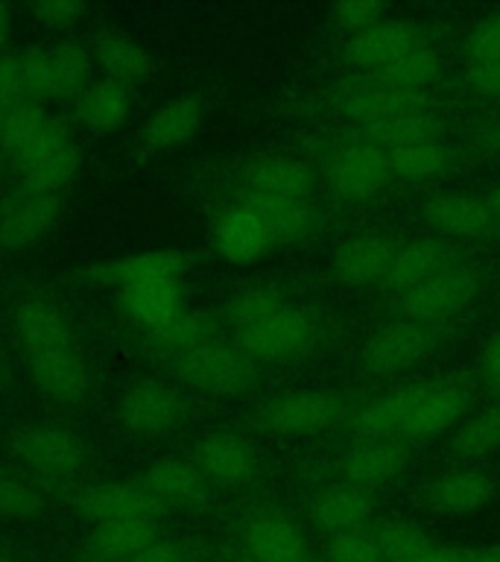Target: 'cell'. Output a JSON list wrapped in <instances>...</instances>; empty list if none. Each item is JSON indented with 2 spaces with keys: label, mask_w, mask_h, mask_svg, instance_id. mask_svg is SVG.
Segmentation results:
<instances>
[{
  "label": "cell",
  "mask_w": 500,
  "mask_h": 562,
  "mask_svg": "<svg viewBox=\"0 0 500 562\" xmlns=\"http://www.w3.org/2000/svg\"><path fill=\"white\" fill-rule=\"evenodd\" d=\"M468 395L454 384H407L375 402L363 404L351 416L349 428L354 439H389V442H424L436 439L463 422Z\"/></svg>",
  "instance_id": "obj_1"
},
{
  "label": "cell",
  "mask_w": 500,
  "mask_h": 562,
  "mask_svg": "<svg viewBox=\"0 0 500 562\" xmlns=\"http://www.w3.org/2000/svg\"><path fill=\"white\" fill-rule=\"evenodd\" d=\"M302 562H325V560H316L314 553H307V557H305V560H302Z\"/></svg>",
  "instance_id": "obj_62"
},
{
  "label": "cell",
  "mask_w": 500,
  "mask_h": 562,
  "mask_svg": "<svg viewBox=\"0 0 500 562\" xmlns=\"http://www.w3.org/2000/svg\"><path fill=\"white\" fill-rule=\"evenodd\" d=\"M129 562H191V548L173 536H158L144 551Z\"/></svg>",
  "instance_id": "obj_51"
},
{
  "label": "cell",
  "mask_w": 500,
  "mask_h": 562,
  "mask_svg": "<svg viewBox=\"0 0 500 562\" xmlns=\"http://www.w3.org/2000/svg\"><path fill=\"white\" fill-rule=\"evenodd\" d=\"M65 217V193L15 188L0 202V249L24 252L44 244Z\"/></svg>",
  "instance_id": "obj_8"
},
{
  "label": "cell",
  "mask_w": 500,
  "mask_h": 562,
  "mask_svg": "<svg viewBox=\"0 0 500 562\" xmlns=\"http://www.w3.org/2000/svg\"><path fill=\"white\" fill-rule=\"evenodd\" d=\"M12 337L21 358H38L77 346V331L59 305L50 299H24L12 311Z\"/></svg>",
  "instance_id": "obj_16"
},
{
  "label": "cell",
  "mask_w": 500,
  "mask_h": 562,
  "mask_svg": "<svg viewBox=\"0 0 500 562\" xmlns=\"http://www.w3.org/2000/svg\"><path fill=\"white\" fill-rule=\"evenodd\" d=\"M459 562H500V548H465L459 551Z\"/></svg>",
  "instance_id": "obj_56"
},
{
  "label": "cell",
  "mask_w": 500,
  "mask_h": 562,
  "mask_svg": "<svg viewBox=\"0 0 500 562\" xmlns=\"http://www.w3.org/2000/svg\"><path fill=\"white\" fill-rule=\"evenodd\" d=\"M442 132H445L442 117L433 109H421V112L398 114L393 121L363 126V130H357V138L377 144V147L389 153V149L421 144V140H442Z\"/></svg>",
  "instance_id": "obj_35"
},
{
  "label": "cell",
  "mask_w": 500,
  "mask_h": 562,
  "mask_svg": "<svg viewBox=\"0 0 500 562\" xmlns=\"http://www.w3.org/2000/svg\"><path fill=\"white\" fill-rule=\"evenodd\" d=\"M121 307L126 311L132 323L144 325V328H158L167 319H173L182 305V288L179 281H144V284H132L121 290Z\"/></svg>",
  "instance_id": "obj_34"
},
{
  "label": "cell",
  "mask_w": 500,
  "mask_h": 562,
  "mask_svg": "<svg viewBox=\"0 0 500 562\" xmlns=\"http://www.w3.org/2000/svg\"><path fill=\"white\" fill-rule=\"evenodd\" d=\"M410 465V446L389 439H357L342 457V483L363 492L380 490L395 477H401Z\"/></svg>",
  "instance_id": "obj_23"
},
{
  "label": "cell",
  "mask_w": 500,
  "mask_h": 562,
  "mask_svg": "<svg viewBox=\"0 0 500 562\" xmlns=\"http://www.w3.org/2000/svg\"><path fill=\"white\" fill-rule=\"evenodd\" d=\"M477 140H480L486 149H491V153H500V117L486 123V126L477 132Z\"/></svg>",
  "instance_id": "obj_57"
},
{
  "label": "cell",
  "mask_w": 500,
  "mask_h": 562,
  "mask_svg": "<svg viewBox=\"0 0 500 562\" xmlns=\"http://www.w3.org/2000/svg\"><path fill=\"white\" fill-rule=\"evenodd\" d=\"M480 290V276L468 267H454L433 276V279L412 284L398 293V314L401 319L421 325H439L468 307Z\"/></svg>",
  "instance_id": "obj_10"
},
{
  "label": "cell",
  "mask_w": 500,
  "mask_h": 562,
  "mask_svg": "<svg viewBox=\"0 0 500 562\" xmlns=\"http://www.w3.org/2000/svg\"><path fill=\"white\" fill-rule=\"evenodd\" d=\"M349 416V402L337 390H289L254 407V425L279 437L319 434Z\"/></svg>",
  "instance_id": "obj_5"
},
{
  "label": "cell",
  "mask_w": 500,
  "mask_h": 562,
  "mask_svg": "<svg viewBox=\"0 0 500 562\" xmlns=\"http://www.w3.org/2000/svg\"><path fill=\"white\" fill-rule=\"evenodd\" d=\"M24 65L26 88L33 103L44 105L56 97H73L91 82L94 74V59L86 42H79L73 35H56L50 42L35 44L26 53H21Z\"/></svg>",
  "instance_id": "obj_3"
},
{
  "label": "cell",
  "mask_w": 500,
  "mask_h": 562,
  "mask_svg": "<svg viewBox=\"0 0 500 562\" xmlns=\"http://www.w3.org/2000/svg\"><path fill=\"white\" fill-rule=\"evenodd\" d=\"M240 548L249 562H302L307 557V536L296 518L263 509L246 518Z\"/></svg>",
  "instance_id": "obj_18"
},
{
  "label": "cell",
  "mask_w": 500,
  "mask_h": 562,
  "mask_svg": "<svg viewBox=\"0 0 500 562\" xmlns=\"http://www.w3.org/2000/svg\"><path fill=\"white\" fill-rule=\"evenodd\" d=\"M454 267H459V249L451 240H445V237H419V240L398 246L384 288L393 290V293H401L412 284L433 279L439 272L454 270Z\"/></svg>",
  "instance_id": "obj_30"
},
{
  "label": "cell",
  "mask_w": 500,
  "mask_h": 562,
  "mask_svg": "<svg viewBox=\"0 0 500 562\" xmlns=\"http://www.w3.org/2000/svg\"><path fill=\"white\" fill-rule=\"evenodd\" d=\"M281 305H287V302L275 290L246 288L237 296H231V302L226 305V316L231 328H240V325H249L254 319H261V316L272 314V311H279Z\"/></svg>",
  "instance_id": "obj_46"
},
{
  "label": "cell",
  "mask_w": 500,
  "mask_h": 562,
  "mask_svg": "<svg viewBox=\"0 0 500 562\" xmlns=\"http://www.w3.org/2000/svg\"><path fill=\"white\" fill-rule=\"evenodd\" d=\"M325 179L340 200L366 202L384 191L393 179L389 153L363 138L342 140L325 153Z\"/></svg>",
  "instance_id": "obj_7"
},
{
  "label": "cell",
  "mask_w": 500,
  "mask_h": 562,
  "mask_svg": "<svg viewBox=\"0 0 500 562\" xmlns=\"http://www.w3.org/2000/svg\"><path fill=\"white\" fill-rule=\"evenodd\" d=\"M138 483L161 509H200L208 504L214 490L200 469L182 457H161L149 463Z\"/></svg>",
  "instance_id": "obj_22"
},
{
  "label": "cell",
  "mask_w": 500,
  "mask_h": 562,
  "mask_svg": "<svg viewBox=\"0 0 500 562\" xmlns=\"http://www.w3.org/2000/svg\"><path fill=\"white\" fill-rule=\"evenodd\" d=\"M132 109H135V91L117 86L112 79L94 77L73 100L70 112L79 126H86L94 135H109L126 126Z\"/></svg>",
  "instance_id": "obj_29"
},
{
  "label": "cell",
  "mask_w": 500,
  "mask_h": 562,
  "mask_svg": "<svg viewBox=\"0 0 500 562\" xmlns=\"http://www.w3.org/2000/svg\"><path fill=\"white\" fill-rule=\"evenodd\" d=\"M465 82H468V88H471L474 94L489 97V100H500V61L465 68Z\"/></svg>",
  "instance_id": "obj_52"
},
{
  "label": "cell",
  "mask_w": 500,
  "mask_h": 562,
  "mask_svg": "<svg viewBox=\"0 0 500 562\" xmlns=\"http://www.w3.org/2000/svg\"><path fill=\"white\" fill-rule=\"evenodd\" d=\"M0 562H15V560H12V557H9V553L0 551Z\"/></svg>",
  "instance_id": "obj_61"
},
{
  "label": "cell",
  "mask_w": 500,
  "mask_h": 562,
  "mask_svg": "<svg viewBox=\"0 0 500 562\" xmlns=\"http://www.w3.org/2000/svg\"><path fill=\"white\" fill-rule=\"evenodd\" d=\"M12 451L18 463L44 481H73L86 472V442L56 422H26L12 434Z\"/></svg>",
  "instance_id": "obj_6"
},
{
  "label": "cell",
  "mask_w": 500,
  "mask_h": 562,
  "mask_svg": "<svg viewBox=\"0 0 500 562\" xmlns=\"http://www.w3.org/2000/svg\"><path fill=\"white\" fill-rule=\"evenodd\" d=\"M79 167H82V147L70 144V147L59 149L56 156L44 158L42 165L30 167L21 176H15V179L21 188H30V191L65 193V188L77 179Z\"/></svg>",
  "instance_id": "obj_40"
},
{
  "label": "cell",
  "mask_w": 500,
  "mask_h": 562,
  "mask_svg": "<svg viewBox=\"0 0 500 562\" xmlns=\"http://www.w3.org/2000/svg\"><path fill=\"white\" fill-rule=\"evenodd\" d=\"M211 235H214V246L219 249V255L231 263L258 261L272 246L261 220L254 217L252 211H246L243 205H237V202L219 211Z\"/></svg>",
  "instance_id": "obj_32"
},
{
  "label": "cell",
  "mask_w": 500,
  "mask_h": 562,
  "mask_svg": "<svg viewBox=\"0 0 500 562\" xmlns=\"http://www.w3.org/2000/svg\"><path fill=\"white\" fill-rule=\"evenodd\" d=\"M53 114H47V109L38 103H24L18 105V109H9L7 112V126H3V147L0 153L7 156L12 149H18L21 144L38 135V132L50 123Z\"/></svg>",
  "instance_id": "obj_47"
},
{
  "label": "cell",
  "mask_w": 500,
  "mask_h": 562,
  "mask_svg": "<svg viewBox=\"0 0 500 562\" xmlns=\"http://www.w3.org/2000/svg\"><path fill=\"white\" fill-rule=\"evenodd\" d=\"M24 367L35 390L56 404L73 407V404L86 402V395L91 393V367H88L79 342L68 349L50 351V355L26 358Z\"/></svg>",
  "instance_id": "obj_17"
},
{
  "label": "cell",
  "mask_w": 500,
  "mask_h": 562,
  "mask_svg": "<svg viewBox=\"0 0 500 562\" xmlns=\"http://www.w3.org/2000/svg\"><path fill=\"white\" fill-rule=\"evenodd\" d=\"M319 340V323L296 305H281L279 311L240 325L231 342L252 360L254 367H284L310 355Z\"/></svg>",
  "instance_id": "obj_2"
},
{
  "label": "cell",
  "mask_w": 500,
  "mask_h": 562,
  "mask_svg": "<svg viewBox=\"0 0 500 562\" xmlns=\"http://www.w3.org/2000/svg\"><path fill=\"white\" fill-rule=\"evenodd\" d=\"M442 346V328L439 325H421L401 319L389 325L384 331H377L366 342L363 351V367L372 375H398L407 372Z\"/></svg>",
  "instance_id": "obj_12"
},
{
  "label": "cell",
  "mask_w": 500,
  "mask_h": 562,
  "mask_svg": "<svg viewBox=\"0 0 500 562\" xmlns=\"http://www.w3.org/2000/svg\"><path fill=\"white\" fill-rule=\"evenodd\" d=\"M325 562H386L380 544H377L372 527L354 530V533H342L325 539L322 548Z\"/></svg>",
  "instance_id": "obj_44"
},
{
  "label": "cell",
  "mask_w": 500,
  "mask_h": 562,
  "mask_svg": "<svg viewBox=\"0 0 500 562\" xmlns=\"http://www.w3.org/2000/svg\"><path fill=\"white\" fill-rule=\"evenodd\" d=\"M372 533H375L386 562L410 560L416 553L433 548V536H430L428 527H421L419 521L386 518V521H375V525H372Z\"/></svg>",
  "instance_id": "obj_41"
},
{
  "label": "cell",
  "mask_w": 500,
  "mask_h": 562,
  "mask_svg": "<svg viewBox=\"0 0 500 562\" xmlns=\"http://www.w3.org/2000/svg\"><path fill=\"white\" fill-rule=\"evenodd\" d=\"M12 24H15V9L0 3V56L9 53V38H12Z\"/></svg>",
  "instance_id": "obj_55"
},
{
  "label": "cell",
  "mask_w": 500,
  "mask_h": 562,
  "mask_svg": "<svg viewBox=\"0 0 500 562\" xmlns=\"http://www.w3.org/2000/svg\"><path fill=\"white\" fill-rule=\"evenodd\" d=\"M3 126H7V112L0 109V147H3Z\"/></svg>",
  "instance_id": "obj_60"
},
{
  "label": "cell",
  "mask_w": 500,
  "mask_h": 562,
  "mask_svg": "<svg viewBox=\"0 0 500 562\" xmlns=\"http://www.w3.org/2000/svg\"><path fill=\"white\" fill-rule=\"evenodd\" d=\"M486 202H489V211H491V217H495V226L500 228V184L489 193V196H486Z\"/></svg>",
  "instance_id": "obj_59"
},
{
  "label": "cell",
  "mask_w": 500,
  "mask_h": 562,
  "mask_svg": "<svg viewBox=\"0 0 500 562\" xmlns=\"http://www.w3.org/2000/svg\"><path fill=\"white\" fill-rule=\"evenodd\" d=\"M161 536V525L152 518H135V521H109L94 525L88 533V557L94 562H129L135 560L149 542Z\"/></svg>",
  "instance_id": "obj_33"
},
{
  "label": "cell",
  "mask_w": 500,
  "mask_h": 562,
  "mask_svg": "<svg viewBox=\"0 0 500 562\" xmlns=\"http://www.w3.org/2000/svg\"><path fill=\"white\" fill-rule=\"evenodd\" d=\"M214 337V328L202 314H193V311H179L173 319H167L158 328H149L147 342L156 351L167 355V358H179L184 351L196 349L205 340Z\"/></svg>",
  "instance_id": "obj_38"
},
{
  "label": "cell",
  "mask_w": 500,
  "mask_h": 562,
  "mask_svg": "<svg viewBox=\"0 0 500 562\" xmlns=\"http://www.w3.org/2000/svg\"><path fill=\"white\" fill-rule=\"evenodd\" d=\"M421 217L439 237H486L495 232L489 202L463 191H447L430 196L421 205Z\"/></svg>",
  "instance_id": "obj_27"
},
{
  "label": "cell",
  "mask_w": 500,
  "mask_h": 562,
  "mask_svg": "<svg viewBox=\"0 0 500 562\" xmlns=\"http://www.w3.org/2000/svg\"><path fill=\"white\" fill-rule=\"evenodd\" d=\"M26 12L44 30L61 33V30H70L73 24H79L91 9L86 3H77V0H38V3H30Z\"/></svg>",
  "instance_id": "obj_48"
},
{
  "label": "cell",
  "mask_w": 500,
  "mask_h": 562,
  "mask_svg": "<svg viewBox=\"0 0 500 562\" xmlns=\"http://www.w3.org/2000/svg\"><path fill=\"white\" fill-rule=\"evenodd\" d=\"M3 167H7V158H3V153H0V173H3Z\"/></svg>",
  "instance_id": "obj_63"
},
{
  "label": "cell",
  "mask_w": 500,
  "mask_h": 562,
  "mask_svg": "<svg viewBox=\"0 0 500 562\" xmlns=\"http://www.w3.org/2000/svg\"><path fill=\"white\" fill-rule=\"evenodd\" d=\"M398 246L401 244H395L393 237L380 235V232H363V235L345 237L331 255L333 276L349 288L384 284Z\"/></svg>",
  "instance_id": "obj_19"
},
{
  "label": "cell",
  "mask_w": 500,
  "mask_h": 562,
  "mask_svg": "<svg viewBox=\"0 0 500 562\" xmlns=\"http://www.w3.org/2000/svg\"><path fill=\"white\" fill-rule=\"evenodd\" d=\"M419 47H424V44H421V33L416 30V24L386 18L380 24L351 33L342 44V61L349 68L363 70L368 77V74L386 70L404 56H410L412 50H419Z\"/></svg>",
  "instance_id": "obj_15"
},
{
  "label": "cell",
  "mask_w": 500,
  "mask_h": 562,
  "mask_svg": "<svg viewBox=\"0 0 500 562\" xmlns=\"http://www.w3.org/2000/svg\"><path fill=\"white\" fill-rule=\"evenodd\" d=\"M79 516H86L91 525H109V521H135V518H152L164 509L158 507L140 483L132 481H100L91 483L77 495Z\"/></svg>",
  "instance_id": "obj_21"
},
{
  "label": "cell",
  "mask_w": 500,
  "mask_h": 562,
  "mask_svg": "<svg viewBox=\"0 0 500 562\" xmlns=\"http://www.w3.org/2000/svg\"><path fill=\"white\" fill-rule=\"evenodd\" d=\"M463 56L465 68L500 61V12H491V15L480 18L468 30L463 42Z\"/></svg>",
  "instance_id": "obj_45"
},
{
  "label": "cell",
  "mask_w": 500,
  "mask_h": 562,
  "mask_svg": "<svg viewBox=\"0 0 500 562\" xmlns=\"http://www.w3.org/2000/svg\"><path fill=\"white\" fill-rule=\"evenodd\" d=\"M500 451V404L495 407H486L474 419H468L459 428L454 439V448L451 454L463 463H474V460H482V457Z\"/></svg>",
  "instance_id": "obj_39"
},
{
  "label": "cell",
  "mask_w": 500,
  "mask_h": 562,
  "mask_svg": "<svg viewBox=\"0 0 500 562\" xmlns=\"http://www.w3.org/2000/svg\"><path fill=\"white\" fill-rule=\"evenodd\" d=\"M421 495H424V504L433 513L459 518L489 507L495 495H498V483L491 481V474L480 472V469H447V472L436 474Z\"/></svg>",
  "instance_id": "obj_24"
},
{
  "label": "cell",
  "mask_w": 500,
  "mask_h": 562,
  "mask_svg": "<svg viewBox=\"0 0 500 562\" xmlns=\"http://www.w3.org/2000/svg\"><path fill=\"white\" fill-rule=\"evenodd\" d=\"M170 369L184 386H191L196 393L217 395V398L252 393L258 384V367L252 360L246 358L235 342L217 340V337L184 351L179 358H170Z\"/></svg>",
  "instance_id": "obj_4"
},
{
  "label": "cell",
  "mask_w": 500,
  "mask_h": 562,
  "mask_svg": "<svg viewBox=\"0 0 500 562\" xmlns=\"http://www.w3.org/2000/svg\"><path fill=\"white\" fill-rule=\"evenodd\" d=\"M442 74H445L442 56L436 50H430V47H419V50H412L410 56H404V59H398L386 70L368 74L363 79L380 88L401 91V94H424L428 88L436 86Z\"/></svg>",
  "instance_id": "obj_36"
},
{
  "label": "cell",
  "mask_w": 500,
  "mask_h": 562,
  "mask_svg": "<svg viewBox=\"0 0 500 562\" xmlns=\"http://www.w3.org/2000/svg\"><path fill=\"white\" fill-rule=\"evenodd\" d=\"M88 50H91L94 70H100V77L132 88V91H138L156 74V56L117 24L96 26L88 42Z\"/></svg>",
  "instance_id": "obj_14"
},
{
  "label": "cell",
  "mask_w": 500,
  "mask_h": 562,
  "mask_svg": "<svg viewBox=\"0 0 500 562\" xmlns=\"http://www.w3.org/2000/svg\"><path fill=\"white\" fill-rule=\"evenodd\" d=\"M237 205L252 211L254 217L261 220L272 244H296L314 235L316 223H319V211L310 200H289V196H270V193L240 191L237 193Z\"/></svg>",
  "instance_id": "obj_26"
},
{
  "label": "cell",
  "mask_w": 500,
  "mask_h": 562,
  "mask_svg": "<svg viewBox=\"0 0 500 562\" xmlns=\"http://www.w3.org/2000/svg\"><path fill=\"white\" fill-rule=\"evenodd\" d=\"M191 255L179 249H158V252H144L123 258V261L100 263L88 270V279L96 284H117V288H132L144 281H179L191 267Z\"/></svg>",
  "instance_id": "obj_31"
},
{
  "label": "cell",
  "mask_w": 500,
  "mask_h": 562,
  "mask_svg": "<svg viewBox=\"0 0 500 562\" xmlns=\"http://www.w3.org/2000/svg\"><path fill=\"white\" fill-rule=\"evenodd\" d=\"M12 384V363H9V355L7 349L0 346V393Z\"/></svg>",
  "instance_id": "obj_58"
},
{
  "label": "cell",
  "mask_w": 500,
  "mask_h": 562,
  "mask_svg": "<svg viewBox=\"0 0 500 562\" xmlns=\"http://www.w3.org/2000/svg\"><path fill=\"white\" fill-rule=\"evenodd\" d=\"M307 518L322 536H342L375 525V498L349 483H328L314 492L307 504Z\"/></svg>",
  "instance_id": "obj_20"
},
{
  "label": "cell",
  "mask_w": 500,
  "mask_h": 562,
  "mask_svg": "<svg viewBox=\"0 0 500 562\" xmlns=\"http://www.w3.org/2000/svg\"><path fill=\"white\" fill-rule=\"evenodd\" d=\"M70 144H73V138H70L68 123L59 121V117H50V123H47L38 135H33L26 144H21L18 149L7 153L3 158H7L9 170H12L15 176H21L24 170L42 165L44 158L56 156L59 149L70 147Z\"/></svg>",
  "instance_id": "obj_42"
},
{
  "label": "cell",
  "mask_w": 500,
  "mask_h": 562,
  "mask_svg": "<svg viewBox=\"0 0 500 562\" xmlns=\"http://www.w3.org/2000/svg\"><path fill=\"white\" fill-rule=\"evenodd\" d=\"M401 562H459V551L456 548H442V544H433L428 551L416 553L410 560H401Z\"/></svg>",
  "instance_id": "obj_54"
},
{
  "label": "cell",
  "mask_w": 500,
  "mask_h": 562,
  "mask_svg": "<svg viewBox=\"0 0 500 562\" xmlns=\"http://www.w3.org/2000/svg\"><path fill=\"white\" fill-rule=\"evenodd\" d=\"M117 416L132 437L156 439L182 425L188 416V402L173 384L158 381V378H144L123 390Z\"/></svg>",
  "instance_id": "obj_9"
},
{
  "label": "cell",
  "mask_w": 500,
  "mask_h": 562,
  "mask_svg": "<svg viewBox=\"0 0 500 562\" xmlns=\"http://www.w3.org/2000/svg\"><path fill=\"white\" fill-rule=\"evenodd\" d=\"M191 463L200 469L211 486H226V490L249 486L261 469L254 448L243 437L228 434V430L202 434L191 448Z\"/></svg>",
  "instance_id": "obj_13"
},
{
  "label": "cell",
  "mask_w": 500,
  "mask_h": 562,
  "mask_svg": "<svg viewBox=\"0 0 500 562\" xmlns=\"http://www.w3.org/2000/svg\"><path fill=\"white\" fill-rule=\"evenodd\" d=\"M47 509V501L33 483L21 474L0 469V518L9 521H33Z\"/></svg>",
  "instance_id": "obj_43"
},
{
  "label": "cell",
  "mask_w": 500,
  "mask_h": 562,
  "mask_svg": "<svg viewBox=\"0 0 500 562\" xmlns=\"http://www.w3.org/2000/svg\"><path fill=\"white\" fill-rule=\"evenodd\" d=\"M477 372H480V381L486 390H491L495 395H500V334L489 337L486 346L480 349V358H477Z\"/></svg>",
  "instance_id": "obj_53"
},
{
  "label": "cell",
  "mask_w": 500,
  "mask_h": 562,
  "mask_svg": "<svg viewBox=\"0 0 500 562\" xmlns=\"http://www.w3.org/2000/svg\"><path fill=\"white\" fill-rule=\"evenodd\" d=\"M454 165V153L445 140H421V144H407V147L389 149V167L393 179H433L445 173Z\"/></svg>",
  "instance_id": "obj_37"
},
{
  "label": "cell",
  "mask_w": 500,
  "mask_h": 562,
  "mask_svg": "<svg viewBox=\"0 0 500 562\" xmlns=\"http://www.w3.org/2000/svg\"><path fill=\"white\" fill-rule=\"evenodd\" d=\"M331 21L333 26H340L345 33H360L372 24L386 21V7L384 3H372V0H345L331 7Z\"/></svg>",
  "instance_id": "obj_50"
},
{
  "label": "cell",
  "mask_w": 500,
  "mask_h": 562,
  "mask_svg": "<svg viewBox=\"0 0 500 562\" xmlns=\"http://www.w3.org/2000/svg\"><path fill=\"white\" fill-rule=\"evenodd\" d=\"M337 109L349 117L357 130L372 126V123L393 121L398 114L421 112V109H433L424 94H401L393 88H380L375 82H354V86L342 88L337 94Z\"/></svg>",
  "instance_id": "obj_28"
},
{
  "label": "cell",
  "mask_w": 500,
  "mask_h": 562,
  "mask_svg": "<svg viewBox=\"0 0 500 562\" xmlns=\"http://www.w3.org/2000/svg\"><path fill=\"white\" fill-rule=\"evenodd\" d=\"M243 191L289 196V200H314L319 176L307 161L293 156H254L240 170Z\"/></svg>",
  "instance_id": "obj_25"
},
{
  "label": "cell",
  "mask_w": 500,
  "mask_h": 562,
  "mask_svg": "<svg viewBox=\"0 0 500 562\" xmlns=\"http://www.w3.org/2000/svg\"><path fill=\"white\" fill-rule=\"evenodd\" d=\"M208 109V100L202 94H179L167 100L164 105H158L132 138V158L144 161V158L161 156V153H170V149L188 144L202 130Z\"/></svg>",
  "instance_id": "obj_11"
},
{
  "label": "cell",
  "mask_w": 500,
  "mask_h": 562,
  "mask_svg": "<svg viewBox=\"0 0 500 562\" xmlns=\"http://www.w3.org/2000/svg\"><path fill=\"white\" fill-rule=\"evenodd\" d=\"M24 103H33V97H30V88H26L21 56L18 53H3L0 56V109L9 112V109H18Z\"/></svg>",
  "instance_id": "obj_49"
}]
</instances>
